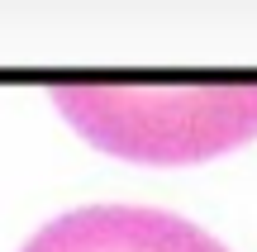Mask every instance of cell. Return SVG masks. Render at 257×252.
Here are the masks:
<instances>
[{
  "instance_id": "cell-1",
  "label": "cell",
  "mask_w": 257,
  "mask_h": 252,
  "mask_svg": "<svg viewBox=\"0 0 257 252\" xmlns=\"http://www.w3.org/2000/svg\"><path fill=\"white\" fill-rule=\"evenodd\" d=\"M53 100L91 143L134 162H195L257 133V86H62Z\"/></svg>"
},
{
  "instance_id": "cell-2",
  "label": "cell",
  "mask_w": 257,
  "mask_h": 252,
  "mask_svg": "<svg viewBox=\"0 0 257 252\" xmlns=\"http://www.w3.org/2000/svg\"><path fill=\"white\" fill-rule=\"evenodd\" d=\"M19 252H229V247L172 209L86 205L48 219Z\"/></svg>"
}]
</instances>
